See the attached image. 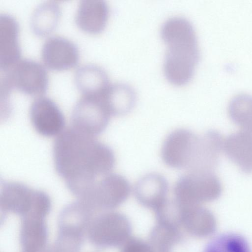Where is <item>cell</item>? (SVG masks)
<instances>
[{
  "mask_svg": "<svg viewBox=\"0 0 252 252\" xmlns=\"http://www.w3.org/2000/svg\"><path fill=\"white\" fill-rule=\"evenodd\" d=\"M230 118L240 129L252 131V96L245 94L233 97L229 102Z\"/></svg>",
  "mask_w": 252,
  "mask_h": 252,
  "instance_id": "obj_19",
  "label": "cell"
},
{
  "mask_svg": "<svg viewBox=\"0 0 252 252\" xmlns=\"http://www.w3.org/2000/svg\"><path fill=\"white\" fill-rule=\"evenodd\" d=\"M44 64L54 70L68 69L78 63L79 55L76 45L61 36H53L43 43L41 51Z\"/></svg>",
  "mask_w": 252,
  "mask_h": 252,
  "instance_id": "obj_10",
  "label": "cell"
},
{
  "mask_svg": "<svg viewBox=\"0 0 252 252\" xmlns=\"http://www.w3.org/2000/svg\"><path fill=\"white\" fill-rule=\"evenodd\" d=\"M18 23L11 15H0V69L4 71L19 60L21 51L18 42Z\"/></svg>",
  "mask_w": 252,
  "mask_h": 252,
  "instance_id": "obj_11",
  "label": "cell"
},
{
  "mask_svg": "<svg viewBox=\"0 0 252 252\" xmlns=\"http://www.w3.org/2000/svg\"><path fill=\"white\" fill-rule=\"evenodd\" d=\"M103 95H83L72 112L71 120L73 127L94 137L103 132L112 116Z\"/></svg>",
  "mask_w": 252,
  "mask_h": 252,
  "instance_id": "obj_6",
  "label": "cell"
},
{
  "mask_svg": "<svg viewBox=\"0 0 252 252\" xmlns=\"http://www.w3.org/2000/svg\"><path fill=\"white\" fill-rule=\"evenodd\" d=\"M46 217L30 216L21 218L19 243L22 252H41L47 246Z\"/></svg>",
  "mask_w": 252,
  "mask_h": 252,
  "instance_id": "obj_12",
  "label": "cell"
},
{
  "mask_svg": "<svg viewBox=\"0 0 252 252\" xmlns=\"http://www.w3.org/2000/svg\"><path fill=\"white\" fill-rule=\"evenodd\" d=\"M161 36L167 47L164 63L165 77L174 85H184L192 78L200 58L194 28L187 19L173 17L162 25Z\"/></svg>",
  "mask_w": 252,
  "mask_h": 252,
  "instance_id": "obj_2",
  "label": "cell"
},
{
  "mask_svg": "<svg viewBox=\"0 0 252 252\" xmlns=\"http://www.w3.org/2000/svg\"><path fill=\"white\" fill-rule=\"evenodd\" d=\"M214 148L207 136H198L186 129H178L165 139L161 157L168 166L190 172H204L212 166Z\"/></svg>",
  "mask_w": 252,
  "mask_h": 252,
  "instance_id": "obj_3",
  "label": "cell"
},
{
  "mask_svg": "<svg viewBox=\"0 0 252 252\" xmlns=\"http://www.w3.org/2000/svg\"><path fill=\"white\" fill-rule=\"evenodd\" d=\"M51 209V199L44 191L20 182L1 180V217L10 214L20 218L34 214L47 216Z\"/></svg>",
  "mask_w": 252,
  "mask_h": 252,
  "instance_id": "obj_4",
  "label": "cell"
},
{
  "mask_svg": "<svg viewBox=\"0 0 252 252\" xmlns=\"http://www.w3.org/2000/svg\"><path fill=\"white\" fill-rule=\"evenodd\" d=\"M60 14L61 8L56 1H48L38 4L30 20L32 32L39 36L48 34L57 26Z\"/></svg>",
  "mask_w": 252,
  "mask_h": 252,
  "instance_id": "obj_18",
  "label": "cell"
},
{
  "mask_svg": "<svg viewBox=\"0 0 252 252\" xmlns=\"http://www.w3.org/2000/svg\"><path fill=\"white\" fill-rule=\"evenodd\" d=\"M227 157L245 173H252V132L240 129L223 141Z\"/></svg>",
  "mask_w": 252,
  "mask_h": 252,
  "instance_id": "obj_14",
  "label": "cell"
},
{
  "mask_svg": "<svg viewBox=\"0 0 252 252\" xmlns=\"http://www.w3.org/2000/svg\"><path fill=\"white\" fill-rule=\"evenodd\" d=\"M1 72L0 91L10 93L11 90L16 89L33 96L42 95L46 92L47 73L45 68L36 61L21 59Z\"/></svg>",
  "mask_w": 252,
  "mask_h": 252,
  "instance_id": "obj_5",
  "label": "cell"
},
{
  "mask_svg": "<svg viewBox=\"0 0 252 252\" xmlns=\"http://www.w3.org/2000/svg\"><path fill=\"white\" fill-rule=\"evenodd\" d=\"M75 83L78 90L84 96H102L110 83L106 72L94 64H85L76 71Z\"/></svg>",
  "mask_w": 252,
  "mask_h": 252,
  "instance_id": "obj_15",
  "label": "cell"
},
{
  "mask_svg": "<svg viewBox=\"0 0 252 252\" xmlns=\"http://www.w3.org/2000/svg\"><path fill=\"white\" fill-rule=\"evenodd\" d=\"M134 191L137 198L145 205L154 206L161 202L168 189L166 179L158 173H150L137 182Z\"/></svg>",
  "mask_w": 252,
  "mask_h": 252,
  "instance_id": "obj_16",
  "label": "cell"
},
{
  "mask_svg": "<svg viewBox=\"0 0 252 252\" xmlns=\"http://www.w3.org/2000/svg\"><path fill=\"white\" fill-rule=\"evenodd\" d=\"M31 123L36 132L46 137L59 135L63 131L64 117L58 105L50 98H36L30 109Z\"/></svg>",
  "mask_w": 252,
  "mask_h": 252,
  "instance_id": "obj_9",
  "label": "cell"
},
{
  "mask_svg": "<svg viewBox=\"0 0 252 252\" xmlns=\"http://www.w3.org/2000/svg\"><path fill=\"white\" fill-rule=\"evenodd\" d=\"M221 191V183L212 172H190L181 176L174 187L177 198L186 203L213 200Z\"/></svg>",
  "mask_w": 252,
  "mask_h": 252,
  "instance_id": "obj_8",
  "label": "cell"
},
{
  "mask_svg": "<svg viewBox=\"0 0 252 252\" xmlns=\"http://www.w3.org/2000/svg\"><path fill=\"white\" fill-rule=\"evenodd\" d=\"M130 191L129 183L124 177L110 173L95 183L78 200L97 211L118 205Z\"/></svg>",
  "mask_w": 252,
  "mask_h": 252,
  "instance_id": "obj_7",
  "label": "cell"
},
{
  "mask_svg": "<svg viewBox=\"0 0 252 252\" xmlns=\"http://www.w3.org/2000/svg\"><path fill=\"white\" fill-rule=\"evenodd\" d=\"M109 15L108 6L104 0H84L79 2L75 22L82 30L98 33L105 28Z\"/></svg>",
  "mask_w": 252,
  "mask_h": 252,
  "instance_id": "obj_13",
  "label": "cell"
},
{
  "mask_svg": "<svg viewBox=\"0 0 252 252\" xmlns=\"http://www.w3.org/2000/svg\"><path fill=\"white\" fill-rule=\"evenodd\" d=\"M205 252H252L248 241L234 232H226L215 237L207 246Z\"/></svg>",
  "mask_w": 252,
  "mask_h": 252,
  "instance_id": "obj_20",
  "label": "cell"
},
{
  "mask_svg": "<svg viewBox=\"0 0 252 252\" xmlns=\"http://www.w3.org/2000/svg\"><path fill=\"white\" fill-rule=\"evenodd\" d=\"M56 170L77 199L114 167L113 151L95 137L74 127L63 130L53 148Z\"/></svg>",
  "mask_w": 252,
  "mask_h": 252,
  "instance_id": "obj_1",
  "label": "cell"
},
{
  "mask_svg": "<svg viewBox=\"0 0 252 252\" xmlns=\"http://www.w3.org/2000/svg\"><path fill=\"white\" fill-rule=\"evenodd\" d=\"M104 99L112 116H121L133 108L136 97L130 86L117 83L110 85L104 94Z\"/></svg>",
  "mask_w": 252,
  "mask_h": 252,
  "instance_id": "obj_17",
  "label": "cell"
}]
</instances>
